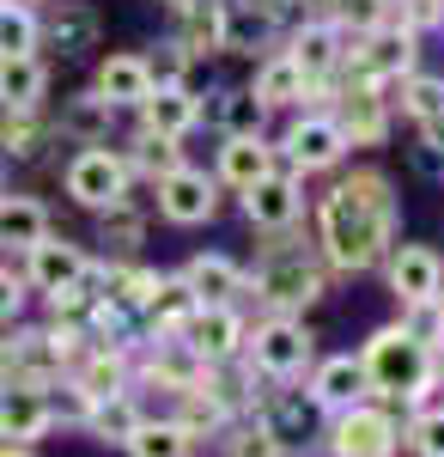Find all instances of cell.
Segmentation results:
<instances>
[{
  "mask_svg": "<svg viewBox=\"0 0 444 457\" xmlns=\"http://www.w3.org/2000/svg\"><path fill=\"white\" fill-rule=\"evenodd\" d=\"M396 232V195L377 171L347 177L341 189L323 202V245L341 269H372Z\"/></svg>",
  "mask_w": 444,
  "mask_h": 457,
  "instance_id": "1",
  "label": "cell"
},
{
  "mask_svg": "<svg viewBox=\"0 0 444 457\" xmlns=\"http://www.w3.org/2000/svg\"><path fill=\"white\" fill-rule=\"evenodd\" d=\"M341 19H347V25H366V31H372L377 19H383V0H341Z\"/></svg>",
  "mask_w": 444,
  "mask_h": 457,
  "instance_id": "42",
  "label": "cell"
},
{
  "mask_svg": "<svg viewBox=\"0 0 444 457\" xmlns=\"http://www.w3.org/2000/svg\"><path fill=\"white\" fill-rule=\"evenodd\" d=\"M432 372H439V378H444V348H439V360H432Z\"/></svg>",
  "mask_w": 444,
  "mask_h": 457,
  "instance_id": "46",
  "label": "cell"
},
{
  "mask_svg": "<svg viewBox=\"0 0 444 457\" xmlns=\"http://www.w3.org/2000/svg\"><path fill=\"white\" fill-rule=\"evenodd\" d=\"M408 110L432 129V135H444V79H414L408 86Z\"/></svg>",
  "mask_w": 444,
  "mask_h": 457,
  "instance_id": "34",
  "label": "cell"
},
{
  "mask_svg": "<svg viewBox=\"0 0 444 457\" xmlns=\"http://www.w3.org/2000/svg\"><path fill=\"white\" fill-rule=\"evenodd\" d=\"M219 116H226V129H232V135H256V129H262V104H256L250 92H226Z\"/></svg>",
  "mask_w": 444,
  "mask_h": 457,
  "instance_id": "35",
  "label": "cell"
},
{
  "mask_svg": "<svg viewBox=\"0 0 444 457\" xmlns=\"http://www.w3.org/2000/svg\"><path fill=\"white\" fill-rule=\"evenodd\" d=\"M31 43H37V19L25 6L0 0V62H6V55H31Z\"/></svg>",
  "mask_w": 444,
  "mask_h": 457,
  "instance_id": "31",
  "label": "cell"
},
{
  "mask_svg": "<svg viewBox=\"0 0 444 457\" xmlns=\"http://www.w3.org/2000/svg\"><path fill=\"white\" fill-rule=\"evenodd\" d=\"M201 110H195V98L183 92V86H165V92H152L146 98V135H165V141H177L189 122H195Z\"/></svg>",
  "mask_w": 444,
  "mask_h": 457,
  "instance_id": "23",
  "label": "cell"
},
{
  "mask_svg": "<svg viewBox=\"0 0 444 457\" xmlns=\"http://www.w3.org/2000/svg\"><path fill=\"white\" fill-rule=\"evenodd\" d=\"M189 19H183V49L189 55H207L226 43V6H207V0H183Z\"/></svg>",
  "mask_w": 444,
  "mask_h": 457,
  "instance_id": "28",
  "label": "cell"
},
{
  "mask_svg": "<svg viewBox=\"0 0 444 457\" xmlns=\"http://www.w3.org/2000/svg\"><path fill=\"white\" fill-rule=\"evenodd\" d=\"M0 457H31V445H0Z\"/></svg>",
  "mask_w": 444,
  "mask_h": 457,
  "instance_id": "45",
  "label": "cell"
},
{
  "mask_svg": "<svg viewBox=\"0 0 444 457\" xmlns=\"http://www.w3.org/2000/svg\"><path fill=\"white\" fill-rule=\"evenodd\" d=\"M140 165H146V171H177V146L165 141V135H146V141H140Z\"/></svg>",
  "mask_w": 444,
  "mask_h": 457,
  "instance_id": "41",
  "label": "cell"
},
{
  "mask_svg": "<svg viewBox=\"0 0 444 457\" xmlns=\"http://www.w3.org/2000/svg\"><path fill=\"white\" fill-rule=\"evenodd\" d=\"M390 287H396V299H408V305H432L444 293V262L439 250L426 245H402L390 256Z\"/></svg>",
  "mask_w": 444,
  "mask_h": 457,
  "instance_id": "7",
  "label": "cell"
},
{
  "mask_svg": "<svg viewBox=\"0 0 444 457\" xmlns=\"http://www.w3.org/2000/svg\"><path fill=\"white\" fill-rule=\"evenodd\" d=\"M256 293L268 299L274 312H292V305H310V299L323 293V281H317V269L305 262V250L268 245L262 262H256Z\"/></svg>",
  "mask_w": 444,
  "mask_h": 457,
  "instance_id": "3",
  "label": "cell"
},
{
  "mask_svg": "<svg viewBox=\"0 0 444 457\" xmlns=\"http://www.w3.org/2000/svg\"><path fill=\"white\" fill-rule=\"evenodd\" d=\"M335 457H396V421L383 409H353L335 427Z\"/></svg>",
  "mask_w": 444,
  "mask_h": 457,
  "instance_id": "8",
  "label": "cell"
},
{
  "mask_svg": "<svg viewBox=\"0 0 444 457\" xmlns=\"http://www.w3.org/2000/svg\"><path fill=\"white\" fill-rule=\"evenodd\" d=\"M317 396H305V390H280L268 403V415H262V427L274 433V445L280 452H299V445H310V433H317Z\"/></svg>",
  "mask_w": 444,
  "mask_h": 457,
  "instance_id": "9",
  "label": "cell"
},
{
  "mask_svg": "<svg viewBox=\"0 0 444 457\" xmlns=\"http://www.w3.org/2000/svg\"><path fill=\"white\" fill-rule=\"evenodd\" d=\"M189 312H195V293L183 281H159V293H152V323L159 329H183Z\"/></svg>",
  "mask_w": 444,
  "mask_h": 457,
  "instance_id": "32",
  "label": "cell"
},
{
  "mask_svg": "<svg viewBox=\"0 0 444 457\" xmlns=\"http://www.w3.org/2000/svg\"><path fill=\"white\" fill-rule=\"evenodd\" d=\"M122 189H128V165L116 153H103V146H86L68 165V195L79 208H116Z\"/></svg>",
  "mask_w": 444,
  "mask_h": 457,
  "instance_id": "4",
  "label": "cell"
},
{
  "mask_svg": "<svg viewBox=\"0 0 444 457\" xmlns=\"http://www.w3.org/2000/svg\"><path fill=\"white\" fill-rule=\"evenodd\" d=\"M43 86H49V73L37 68L31 55H6L0 62V104L6 110H37Z\"/></svg>",
  "mask_w": 444,
  "mask_h": 457,
  "instance_id": "21",
  "label": "cell"
},
{
  "mask_svg": "<svg viewBox=\"0 0 444 457\" xmlns=\"http://www.w3.org/2000/svg\"><path fill=\"white\" fill-rule=\"evenodd\" d=\"M250 348H256V366H262V372L292 378V372H305V366H310V329H305V323H292V317H274V323L256 329Z\"/></svg>",
  "mask_w": 444,
  "mask_h": 457,
  "instance_id": "5",
  "label": "cell"
},
{
  "mask_svg": "<svg viewBox=\"0 0 444 457\" xmlns=\"http://www.w3.org/2000/svg\"><path fill=\"white\" fill-rule=\"evenodd\" d=\"M159 208H165V220H177V226H201L207 213H213V183H207V171H165V183H159Z\"/></svg>",
  "mask_w": 444,
  "mask_h": 457,
  "instance_id": "10",
  "label": "cell"
},
{
  "mask_svg": "<svg viewBox=\"0 0 444 457\" xmlns=\"http://www.w3.org/2000/svg\"><path fill=\"white\" fill-rule=\"evenodd\" d=\"M359 390H366V366H359L353 353H335V360H323V366H317V385H310V396H317V403H335V409H347V403H359Z\"/></svg>",
  "mask_w": 444,
  "mask_h": 457,
  "instance_id": "19",
  "label": "cell"
},
{
  "mask_svg": "<svg viewBox=\"0 0 444 457\" xmlns=\"http://www.w3.org/2000/svg\"><path fill=\"white\" fill-rule=\"evenodd\" d=\"M19 299H25V293H19V281H12V275L0 269V317H12V312H19Z\"/></svg>",
  "mask_w": 444,
  "mask_h": 457,
  "instance_id": "44",
  "label": "cell"
},
{
  "mask_svg": "<svg viewBox=\"0 0 444 457\" xmlns=\"http://www.w3.org/2000/svg\"><path fill=\"white\" fill-rule=\"evenodd\" d=\"M37 135H43V129H37V122L25 116V110L0 122V146H6V153H37Z\"/></svg>",
  "mask_w": 444,
  "mask_h": 457,
  "instance_id": "39",
  "label": "cell"
},
{
  "mask_svg": "<svg viewBox=\"0 0 444 457\" xmlns=\"http://www.w3.org/2000/svg\"><path fill=\"white\" fill-rule=\"evenodd\" d=\"M232 457H280V445H274L268 427L256 421V427H238L232 433Z\"/></svg>",
  "mask_w": 444,
  "mask_h": 457,
  "instance_id": "38",
  "label": "cell"
},
{
  "mask_svg": "<svg viewBox=\"0 0 444 457\" xmlns=\"http://www.w3.org/2000/svg\"><path fill=\"white\" fill-rule=\"evenodd\" d=\"M110 110H116L110 98H79V104L62 116V129H73V135H86V141H92V135L103 129V116H110Z\"/></svg>",
  "mask_w": 444,
  "mask_h": 457,
  "instance_id": "37",
  "label": "cell"
},
{
  "mask_svg": "<svg viewBox=\"0 0 444 457\" xmlns=\"http://www.w3.org/2000/svg\"><path fill=\"white\" fill-rule=\"evenodd\" d=\"M31 281L43 293H68V287L86 281V250L68 245V238H43L31 245Z\"/></svg>",
  "mask_w": 444,
  "mask_h": 457,
  "instance_id": "12",
  "label": "cell"
},
{
  "mask_svg": "<svg viewBox=\"0 0 444 457\" xmlns=\"http://www.w3.org/2000/svg\"><path fill=\"white\" fill-rule=\"evenodd\" d=\"M49 37H55L62 55H79V49L98 43V12H92V6H62V12L49 19Z\"/></svg>",
  "mask_w": 444,
  "mask_h": 457,
  "instance_id": "29",
  "label": "cell"
},
{
  "mask_svg": "<svg viewBox=\"0 0 444 457\" xmlns=\"http://www.w3.org/2000/svg\"><path fill=\"white\" fill-rule=\"evenodd\" d=\"M414 62V37L402 31V37H372V49L359 55V73L366 79H377V73H396V68H408Z\"/></svg>",
  "mask_w": 444,
  "mask_h": 457,
  "instance_id": "30",
  "label": "cell"
},
{
  "mask_svg": "<svg viewBox=\"0 0 444 457\" xmlns=\"http://www.w3.org/2000/svg\"><path fill=\"white\" fill-rule=\"evenodd\" d=\"M110 287H116V299H122V305H152L159 275H146V269H122V275H110Z\"/></svg>",
  "mask_w": 444,
  "mask_h": 457,
  "instance_id": "36",
  "label": "cell"
},
{
  "mask_svg": "<svg viewBox=\"0 0 444 457\" xmlns=\"http://www.w3.org/2000/svg\"><path fill=\"white\" fill-rule=\"evenodd\" d=\"M86 421H92V433H98L103 445H128V439H135V427H140V409L116 390V396H98V403H92V415H86Z\"/></svg>",
  "mask_w": 444,
  "mask_h": 457,
  "instance_id": "25",
  "label": "cell"
},
{
  "mask_svg": "<svg viewBox=\"0 0 444 457\" xmlns=\"http://www.w3.org/2000/svg\"><path fill=\"white\" fill-rule=\"evenodd\" d=\"M189 445H195V433L183 421H140L135 439H128L135 457H189Z\"/></svg>",
  "mask_w": 444,
  "mask_h": 457,
  "instance_id": "26",
  "label": "cell"
},
{
  "mask_svg": "<svg viewBox=\"0 0 444 457\" xmlns=\"http://www.w3.org/2000/svg\"><path fill=\"white\" fill-rule=\"evenodd\" d=\"M219 171H226V183H238V189L262 183V177L274 171L268 141H262V135H232V141H226V153H219Z\"/></svg>",
  "mask_w": 444,
  "mask_h": 457,
  "instance_id": "17",
  "label": "cell"
},
{
  "mask_svg": "<svg viewBox=\"0 0 444 457\" xmlns=\"http://www.w3.org/2000/svg\"><path fill=\"white\" fill-rule=\"evenodd\" d=\"M366 385L390 390V396H426V385H432V353H426V342L414 336V329H377L372 348H366Z\"/></svg>",
  "mask_w": 444,
  "mask_h": 457,
  "instance_id": "2",
  "label": "cell"
},
{
  "mask_svg": "<svg viewBox=\"0 0 444 457\" xmlns=\"http://www.w3.org/2000/svg\"><path fill=\"white\" fill-rule=\"evenodd\" d=\"M341 122H329V116H305L292 135H286V153H292V165H305V171H323V165H335L341 159Z\"/></svg>",
  "mask_w": 444,
  "mask_h": 457,
  "instance_id": "13",
  "label": "cell"
},
{
  "mask_svg": "<svg viewBox=\"0 0 444 457\" xmlns=\"http://www.w3.org/2000/svg\"><path fill=\"white\" fill-rule=\"evenodd\" d=\"M335 43H341L335 25H305V31L292 37V62H299V73H305V79L329 73V68H335V55H341Z\"/></svg>",
  "mask_w": 444,
  "mask_h": 457,
  "instance_id": "27",
  "label": "cell"
},
{
  "mask_svg": "<svg viewBox=\"0 0 444 457\" xmlns=\"http://www.w3.org/2000/svg\"><path fill=\"white\" fill-rule=\"evenodd\" d=\"M183 287L195 293V305H226L243 281H238V269H232L226 256H195V262L183 269Z\"/></svg>",
  "mask_w": 444,
  "mask_h": 457,
  "instance_id": "20",
  "label": "cell"
},
{
  "mask_svg": "<svg viewBox=\"0 0 444 457\" xmlns=\"http://www.w3.org/2000/svg\"><path fill=\"white\" fill-rule=\"evenodd\" d=\"M250 98L268 110V104H292V98H305V73H299V62L292 55H274V62H262V73H256V86H250Z\"/></svg>",
  "mask_w": 444,
  "mask_h": 457,
  "instance_id": "24",
  "label": "cell"
},
{
  "mask_svg": "<svg viewBox=\"0 0 444 457\" xmlns=\"http://www.w3.org/2000/svg\"><path fill=\"white\" fill-rule=\"evenodd\" d=\"M238 336H243V323L226 305H195L189 323H183V342L201 353V360H226V353L238 348Z\"/></svg>",
  "mask_w": 444,
  "mask_h": 457,
  "instance_id": "11",
  "label": "cell"
},
{
  "mask_svg": "<svg viewBox=\"0 0 444 457\" xmlns=\"http://www.w3.org/2000/svg\"><path fill=\"white\" fill-rule=\"evenodd\" d=\"M414 452L420 457H444V409H432V415L414 421Z\"/></svg>",
  "mask_w": 444,
  "mask_h": 457,
  "instance_id": "40",
  "label": "cell"
},
{
  "mask_svg": "<svg viewBox=\"0 0 444 457\" xmlns=\"http://www.w3.org/2000/svg\"><path fill=\"white\" fill-rule=\"evenodd\" d=\"M268 31H274V0H232V6H226V43H219V49L256 55V43Z\"/></svg>",
  "mask_w": 444,
  "mask_h": 457,
  "instance_id": "18",
  "label": "cell"
},
{
  "mask_svg": "<svg viewBox=\"0 0 444 457\" xmlns=\"http://www.w3.org/2000/svg\"><path fill=\"white\" fill-rule=\"evenodd\" d=\"M341 135L359 146H377L383 141V98H377L372 86H353L341 104Z\"/></svg>",
  "mask_w": 444,
  "mask_h": 457,
  "instance_id": "22",
  "label": "cell"
},
{
  "mask_svg": "<svg viewBox=\"0 0 444 457\" xmlns=\"http://www.w3.org/2000/svg\"><path fill=\"white\" fill-rule=\"evenodd\" d=\"M171 6H183V0H171Z\"/></svg>",
  "mask_w": 444,
  "mask_h": 457,
  "instance_id": "47",
  "label": "cell"
},
{
  "mask_svg": "<svg viewBox=\"0 0 444 457\" xmlns=\"http://www.w3.org/2000/svg\"><path fill=\"white\" fill-rule=\"evenodd\" d=\"M49 238V213L37 208L31 195H0V245L31 250Z\"/></svg>",
  "mask_w": 444,
  "mask_h": 457,
  "instance_id": "16",
  "label": "cell"
},
{
  "mask_svg": "<svg viewBox=\"0 0 444 457\" xmlns=\"http://www.w3.org/2000/svg\"><path fill=\"white\" fill-rule=\"evenodd\" d=\"M116 390H122V360H116V353H98V360L79 366V396H86V403L116 396Z\"/></svg>",
  "mask_w": 444,
  "mask_h": 457,
  "instance_id": "33",
  "label": "cell"
},
{
  "mask_svg": "<svg viewBox=\"0 0 444 457\" xmlns=\"http://www.w3.org/2000/svg\"><path fill=\"white\" fill-rule=\"evenodd\" d=\"M110 238L128 250V245L140 238V220H128V213H116V220H110V213H103V245H110Z\"/></svg>",
  "mask_w": 444,
  "mask_h": 457,
  "instance_id": "43",
  "label": "cell"
},
{
  "mask_svg": "<svg viewBox=\"0 0 444 457\" xmlns=\"http://www.w3.org/2000/svg\"><path fill=\"white\" fill-rule=\"evenodd\" d=\"M49 396H43V385H6L0 390V439L6 445H37L43 439V427H49Z\"/></svg>",
  "mask_w": 444,
  "mask_h": 457,
  "instance_id": "6",
  "label": "cell"
},
{
  "mask_svg": "<svg viewBox=\"0 0 444 457\" xmlns=\"http://www.w3.org/2000/svg\"><path fill=\"white\" fill-rule=\"evenodd\" d=\"M243 213L256 220V226H292V213H299V183L292 177H262V183H250V195H243Z\"/></svg>",
  "mask_w": 444,
  "mask_h": 457,
  "instance_id": "14",
  "label": "cell"
},
{
  "mask_svg": "<svg viewBox=\"0 0 444 457\" xmlns=\"http://www.w3.org/2000/svg\"><path fill=\"white\" fill-rule=\"evenodd\" d=\"M98 98H110V104H146L152 98V68L140 55H110L98 68Z\"/></svg>",
  "mask_w": 444,
  "mask_h": 457,
  "instance_id": "15",
  "label": "cell"
}]
</instances>
